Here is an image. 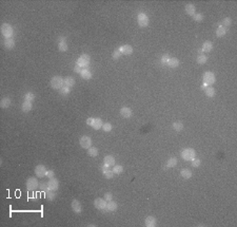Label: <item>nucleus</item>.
<instances>
[{
    "label": "nucleus",
    "mask_w": 237,
    "mask_h": 227,
    "mask_svg": "<svg viewBox=\"0 0 237 227\" xmlns=\"http://www.w3.org/2000/svg\"><path fill=\"white\" fill-rule=\"evenodd\" d=\"M50 84L54 90H60L61 88L63 87V78L59 75H55L51 78Z\"/></svg>",
    "instance_id": "obj_1"
},
{
    "label": "nucleus",
    "mask_w": 237,
    "mask_h": 227,
    "mask_svg": "<svg viewBox=\"0 0 237 227\" xmlns=\"http://www.w3.org/2000/svg\"><path fill=\"white\" fill-rule=\"evenodd\" d=\"M91 62V57L87 54H82L79 56V58L77 59V64L79 67H81L82 69H87L89 68Z\"/></svg>",
    "instance_id": "obj_2"
},
{
    "label": "nucleus",
    "mask_w": 237,
    "mask_h": 227,
    "mask_svg": "<svg viewBox=\"0 0 237 227\" xmlns=\"http://www.w3.org/2000/svg\"><path fill=\"white\" fill-rule=\"evenodd\" d=\"M203 82L207 84L208 86H212V84H215V82H216L215 74L213 72H211V71H207V72L203 73Z\"/></svg>",
    "instance_id": "obj_3"
},
{
    "label": "nucleus",
    "mask_w": 237,
    "mask_h": 227,
    "mask_svg": "<svg viewBox=\"0 0 237 227\" xmlns=\"http://www.w3.org/2000/svg\"><path fill=\"white\" fill-rule=\"evenodd\" d=\"M1 34L3 35V37L12 38V36L14 34L13 26L10 24H2V26H1Z\"/></svg>",
    "instance_id": "obj_4"
},
{
    "label": "nucleus",
    "mask_w": 237,
    "mask_h": 227,
    "mask_svg": "<svg viewBox=\"0 0 237 227\" xmlns=\"http://www.w3.org/2000/svg\"><path fill=\"white\" fill-rule=\"evenodd\" d=\"M181 157L185 161H192L193 158L196 157V152H195V150L192 148H185L182 150Z\"/></svg>",
    "instance_id": "obj_5"
},
{
    "label": "nucleus",
    "mask_w": 237,
    "mask_h": 227,
    "mask_svg": "<svg viewBox=\"0 0 237 227\" xmlns=\"http://www.w3.org/2000/svg\"><path fill=\"white\" fill-rule=\"evenodd\" d=\"M25 186L26 189L30 190V191H34L39 187V183H38V180L36 178H29L25 182Z\"/></svg>",
    "instance_id": "obj_6"
},
{
    "label": "nucleus",
    "mask_w": 237,
    "mask_h": 227,
    "mask_svg": "<svg viewBox=\"0 0 237 227\" xmlns=\"http://www.w3.org/2000/svg\"><path fill=\"white\" fill-rule=\"evenodd\" d=\"M149 17L145 13H139L138 16H137V22H138L139 26L141 28H145V26H149Z\"/></svg>",
    "instance_id": "obj_7"
},
{
    "label": "nucleus",
    "mask_w": 237,
    "mask_h": 227,
    "mask_svg": "<svg viewBox=\"0 0 237 227\" xmlns=\"http://www.w3.org/2000/svg\"><path fill=\"white\" fill-rule=\"evenodd\" d=\"M57 42H58V50H59L60 52H67L68 49H69L67 38L64 37V36H60V37H58Z\"/></svg>",
    "instance_id": "obj_8"
},
{
    "label": "nucleus",
    "mask_w": 237,
    "mask_h": 227,
    "mask_svg": "<svg viewBox=\"0 0 237 227\" xmlns=\"http://www.w3.org/2000/svg\"><path fill=\"white\" fill-rule=\"evenodd\" d=\"M79 144H80L81 148L89 149L90 147H92V138L90 136H87V135H83V136L80 137Z\"/></svg>",
    "instance_id": "obj_9"
},
{
    "label": "nucleus",
    "mask_w": 237,
    "mask_h": 227,
    "mask_svg": "<svg viewBox=\"0 0 237 227\" xmlns=\"http://www.w3.org/2000/svg\"><path fill=\"white\" fill-rule=\"evenodd\" d=\"M94 206H95L98 210L107 211V210H105V208H107V201H105L104 199L97 198L95 201H94Z\"/></svg>",
    "instance_id": "obj_10"
},
{
    "label": "nucleus",
    "mask_w": 237,
    "mask_h": 227,
    "mask_svg": "<svg viewBox=\"0 0 237 227\" xmlns=\"http://www.w3.org/2000/svg\"><path fill=\"white\" fill-rule=\"evenodd\" d=\"M46 173V168L44 165H37L35 167V174L37 175V178H43Z\"/></svg>",
    "instance_id": "obj_11"
},
{
    "label": "nucleus",
    "mask_w": 237,
    "mask_h": 227,
    "mask_svg": "<svg viewBox=\"0 0 237 227\" xmlns=\"http://www.w3.org/2000/svg\"><path fill=\"white\" fill-rule=\"evenodd\" d=\"M101 170H102V174L105 179H112L114 176V172L113 170H111L110 167H107L105 165H102L101 167Z\"/></svg>",
    "instance_id": "obj_12"
},
{
    "label": "nucleus",
    "mask_w": 237,
    "mask_h": 227,
    "mask_svg": "<svg viewBox=\"0 0 237 227\" xmlns=\"http://www.w3.org/2000/svg\"><path fill=\"white\" fill-rule=\"evenodd\" d=\"M48 186H49L50 190L56 191V190L59 188V181H58L57 179H55V178L50 179V181L48 182Z\"/></svg>",
    "instance_id": "obj_13"
},
{
    "label": "nucleus",
    "mask_w": 237,
    "mask_h": 227,
    "mask_svg": "<svg viewBox=\"0 0 237 227\" xmlns=\"http://www.w3.org/2000/svg\"><path fill=\"white\" fill-rule=\"evenodd\" d=\"M118 50L123 55H131L133 53V48L131 47L130 44H123L121 47H119Z\"/></svg>",
    "instance_id": "obj_14"
},
{
    "label": "nucleus",
    "mask_w": 237,
    "mask_h": 227,
    "mask_svg": "<svg viewBox=\"0 0 237 227\" xmlns=\"http://www.w3.org/2000/svg\"><path fill=\"white\" fill-rule=\"evenodd\" d=\"M72 209H73V211L75 213H80L81 211H82V206H81V203L78 201V200H73V202H72Z\"/></svg>",
    "instance_id": "obj_15"
},
{
    "label": "nucleus",
    "mask_w": 237,
    "mask_h": 227,
    "mask_svg": "<svg viewBox=\"0 0 237 227\" xmlns=\"http://www.w3.org/2000/svg\"><path fill=\"white\" fill-rule=\"evenodd\" d=\"M76 84V80L73 76H68L65 78H63V86L68 88H72L74 87Z\"/></svg>",
    "instance_id": "obj_16"
},
{
    "label": "nucleus",
    "mask_w": 237,
    "mask_h": 227,
    "mask_svg": "<svg viewBox=\"0 0 237 227\" xmlns=\"http://www.w3.org/2000/svg\"><path fill=\"white\" fill-rule=\"evenodd\" d=\"M120 115L124 118H130L133 115V112L131 110V108L129 107H123L120 109Z\"/></svg>",
    "instance_id": "obj_17"
},
{
    "label": "nucleus",
    "mask_w": 237,
    "mask_h": 227,
    "mask_svg": "<svg viewBox=\"0 0 237 227\" xmlns=\"http://www.w3.org/2000/svg\"><path fill=\"white\" fill-rule=\"evenodd\" d=\"M103 165L107 167H112L115 165V157L113 155H107L103 158Z\"/></svg>",
    "instance_id": "obj_18"
},
{
    "label": "nucleus",
    "mask_w": 237,
    "mask_h": 227,
    "mask_svg": "<svg viewBox=\"0 0 237 227\" xmlns=\"http://www.w3.org/2000/svg\"><path fill=\"white\" fill-rule=\"evenodd\" d=\"M185 11L189 16H194L195 13H196V8H195V6L192 4V3H188V4H185Z\"/></svg>",
    "instance_id": "obj_19"
},
{
    "label": "nucleus",
    "mask_w": 237,
    "mask_h": 227,
    "mask_svg": "<svg viewBox=\"0 0 237 227\" xmlns=\"http://www.w3.org/2000/svg\"><path fill=\"white\" fill-rule=\"evenodd\" d=\"M145 226L147 227H155L156 226V219L153 215H149L145 220Z\"/></svg>",
    "instance_id": "obj_20"
},
{
    "label": "nucleus",
    "mask_w": 237,
    "mask_h": 227,
    "mask_svg": "<svg viewBox=\"0 0 237 227\" xmlns=\"http://www.w3.org/2000/svg\"><path fill=\"white\" fill-rule=\"evenodd\" d=\"M3 46L6 50H13L15 48V40L13 38H6Z\"/></svg>",
    "instance_id": "obj_21"
},
{
    "label": "nucleus",
    "mask_w": 237,
    "mask_h": 227,
    "mask_svg": "<svg viewBox=\"0 0 237 227\" xmlns=\"http://www.w3.org/2000/svg\"><path fill=\"white\" fill-rule=\"evenodd\" d=\"M170 68H172V69H175V68L179 67V59L176 58V57H170V59H169L168 64H167Z\"/></svg>",
    "instance_id": "obj_22"
},
{
    "label": "nucleus",
    "mask_w": 237,
    "mask_h": 227,
    "mask_svg": "<svg viewBox=\"0 0 237 227\" xmlns=\"http://www.w3.org/2000/svg\"><path fill=\"white\" fill-rule=\"evenodd\" d=\"M117 208H118V205H117L116 202L112 201V200L107 202V208H105L107 211H111V212H112V211H116Z\"/></svg>",
    "instance_id": "obj_23"
},
{
    "label": "nucleus",
    "mask_w": 237,
    "mask_h": 227,
    "mask_svg": "<svg viewBox=\"0 0 237 227\" xmlns=\"http://www.w3.org/2000/svg\"><path fill=\"white\" fill-rule=\"evenodd\" d=\"M12 104V100L10 97H3L2 99H1V102H0V107L2 108V109H6V108H9L10 106H11Z\"/></svg>",
    "instance_id": "obj_24"
},
{
    "label": "nucleus",
    "mask_w": 237,
    "mask_h": 227,
    "mask_svg": "<svg viewBox=\"0 0 237 227\" xmlns=\"http://www.w3.org/2000/svg\"><path fill=\"white\" fill-rule=\"evenodd\" d=\"M213 44H212L211 41H205L203 44V48H201V50H203V52H205V53H209L211 52L212 50H213Z\"/></svg>",
    "instance_id": "obj_25"
},
{
    "label": "nucleus",
    "mask_w": 237,
    "mask_h": 227,
    "mask_svg": "<svg viewBox=\"0 0 237 227\" xmlns=\"http://www.w3.org/2000/svg\"><path fill=\"white\" fill-rule=\"evenodd\" d=\"M33 108V104L31 102H23L22 106H21V110L24 112V113H28V112H30V111L32 110Z\"/></svg>",
    "instance_id": "obj_26"
},
{
    "label": "nucleus",
    "mask_w": 237,
    "mask_h": 227,
    "mask_svg": "<svg viewBox=\"0 0 237 227\" xmlns=\"http://www.w3.org/2000/svg\"><path fill=\"white\" fill-rule=\"evenodd\" d=\"M180 174H181V176L183 179H185V180H189V179H191L192 178V171L190 170V169H188V168H183L180 171Z\"/></svg>",
    "instance_id": "obj_27"
},
{
    "label": "nucleus",
    "mask_w": 237,
    "mask_h": 227,
    "mask_svg": "<svg viewBox=\"0 0 237 227\" xmlns=\"http://www.w3.org/2000/svg\"><path fill=\"white\" fill-rule=\"evenodd\" d=\"M102 120L99 118V117H96V118H94V122H93V125H92V127L95 130H99V129H101L102 128Z\"/></svg>",
    "instance_id": "obj_28"
},
{
    "label": "nucleus",
    "mask_w": 237,
    "mask_h": 227,
    "mask_svg": "<svg viewBox=\"0 0 237 227\" xmlns=\"http://www.w3.org/2000/svg\"><path fill=\"white\" fill-rule=\"evenodd\" d=\"M80 76L83 79H91L92 78V72H91L87 68V69H82V71H81L80 73Z\"/></svg>",
    "instance_id": "obj_29"
},
{
    "label": "nucleus",
    "mask_w": 237,
    "mask_h": 227,
    "mask_svg": "<svg viewBox=\"0 0 237 227\" xmlns=\"http://www.w3.org/2000/svg\"><path fill=\"white\" fill-rule=\"evenodd\" d=\"M227 31H228V30H227L226 28H223V26H220L219 24L216 30V36L217 37H223V36L227 34Z\"/></svg>",
    "instance_id": "obj_30"
},
{
    "label": "nucleus",
    "mask_w": 237,
    "mask_h": 227,
    "mask_svg": "<svg viewBox=\"0 0 237 227\" xmlns=\"http://www.w3.org/2000/svg\"><path fill=\"white\" fill-rule=\"evenodd\" d=\"M205 93L208 97H214L215 95V89L211 86H208V87L205 89Z\"/></svg>",
    "instance_id": "obj_31"
},
{
    "label": "nucleus",
    "mask_w": 237,
    "mask_h": 227,
    "mask_svg": "<svg viewBox=\"0 0 237 227\" xmlns=\"http://www.w3.org/2000/svg\"><path fill=\"white\" fill-rule=\"evenodd\" d=\"M98 153H99V150L96 148V147H90V148L87 149V154L92 157H96L98 155Z\"/></svg>",
    "instance_id": "obj_32"
},
{
    "label": "nucleus",
    "mask_w": 237,
    "mask_h": 227,
    "mask_svg": "<svg viewBox=\"0 0 237 227\" xmlns=\"http://www.w3.org/2000/svg\"><path fill=\"white\" fill-rule=\"evenodd\" d=\"M56 198V192L53 190H49L45 192V199L48 201H54Z\"/></svg>",
    "instance_id": "obj_33"
},
{
    "label": "nucleus",
    "mask_w": 237,
    "mask_h": 227,
    "mask_svg": "<svg viewBox=\"0 0 237 227\" xmlns=\"http://www.w3.org/2000/svg\"><path fill=\"white\" fill-rule=\"evenodd\" d=\"M231 24H232V19L230 17H226V18H223V21H221V24H220V26H223V28L228 29V28L231 26Z\"/></svg>",
    "instance_id": "obj_34"
},
{
    "label": "nucleus",
    "mask_w": 237,
    "mask_h": 227,
    "mask_svg": "<svg viewBox=\"0 0 237 227\" xmlns=\"http://www.w3.org/2000/svg\"><path fill=\"white\" fill-rule=\"evenodd\" d=\"M112 170H113L114 174H121L123 172V167L121 165H114Z\"/></svg>",
    "instance_id": "obj_35"
},
{
    "label": "nucleus",
    "mask_w": 237,
    "mask_h": 227,
    "mask_svg": "<svg viewBox=\"0 0 237 227\" xmlns=\"http://www.w3.org/2000/svg\"><path fill=\"white\" fill-rule=\"evenodd\" d=\"M173 129L175 130V131H177V132L181 131L182 129H183V124H182L181 122H173Z\"/></svg>",
    "instance_id": "obj_36"
},
{
    "label": "nucleus",
    "mask_w": 237,
    "mask_h": 227,
    "mask_svg": "<svg viewBox=\"0 0 237 227\" xmlns=\"http://www.w3.org/2000/svg\"><path fill=\"white\" fill-rule=\"evenodd\" d=\"M34 99H35V94L33 93V92H26V93L24 94V100H25V102H32Z\"/></svg>",
    "instance_id": "obj_37"
},
{
    "label": "nucleus",
    "mask_w": 237,
    "mask_h": 227,
    "mask_svg": "<svg viewBox=\"0 0 237 227\" xmlns=\"http://www.w3.org/2000/svg\"><path fill=\"white\" fill-rule=\"evenodd\" d=\"M177 165V158L176 157H170L168 160V163H167V166L170 167V168H173Z\"/></svg>",
    "instance_id": "obj_38"
},
{
    "label": "nucleus",
    "mask_w": 237,
    "mask_h": 227,
    "mask_svg": "<svg viewBox=\"0 0 237 227\" xmlns=\"http://www.w3.org/2000/svg\"><path fill=\"white\" fill-rule=\"evenodd\" d=\"M207 60H208V58H207V56L203 55V54L198 55V56H197V58H196L197 64H205V62H207Z\"/></svg>",
    "instance_id": "obj_39"
},
{
    "label": "nucleus",
    "mask_w": 237,
    "mask_h": 227,
    "mask_svg": "<svg viewBox=\"0 0 237 227\" xmlns=\"http://www.w3.org/2000/svg\"><path fill=\"white\" fill-rule=\"evenodd\" d=\"M112 129H113L112 124H110V122H103V125H102V130H103L104 132H111L112 131Z\"/></svg>",
    "instance_id": "obj_40"
},
{
    "label": "nucleus",
    "mask_w": 237,
    "mask_h": 227,
    "mask_svg": "<svg viewBox=\"0 0 237 227\" xmlns=\"http://www.w3.org/2000/svg\"><path fill=\"white\" fill-rule=\"evenodd\" d=\"M70 92H71V88H68V87H62L59 90V93L61 94L62 96H67V95H69L70 94Z\"/></svg>",
    "instance_id": "obj_41"
},
{
    "label": "nucleus",
    "mask_w": 237,
    "mask_h": 227,
    "mask_svg": "<svg viewBox=\"0 0 237 227\" xmlns=\"http://www.w3.org/2000/svg\"><path fill=\"white\" fill-rule=\"evenodd\" d=\"M194 20L197 21V22H200V21H203V15L200 14V13H195V15L193 16Z\"/></svg>",
    "instance_id": "obj_42"
},
{
    "label": "nucleus",
    "mask_w": 237,
    "mask_h": 227,
    "mask_svg": "<svg viewBox=\"0 0 237 227\" xmlns=\"http://www.w3.org/2000/svg\"><path fill=\"white\" fill-rule=\"evenodd\" d=\"M200 164H201V161H200L199 158H197V157H195V158H193V160H192V166L195 167V168L199 167Z\"/></svg>",
    "instance_id": "obj_43"
},
{
    "label": "nucleus",
    "mask_w": 237,
    "mask_h": 227,
    "mask_svg": "<svg viewBox=\"0 0 237 227\" xmlns=\"http://www.w3.org/2000/svg\"><path fill=\"white\" fill-rule=\"evenodd\" d=\"M121 56V53H120V51H119L118 49L115 50L113 52V54H112V57H113V59H115V60H117V59H119V57Z\"/></svg>",
    "instance_id": "obj_44"
},
{
    "label": "nucleus",
    "mask_w": 237,
    "mask_h": 227,
    "mask_svg": "<svg viewBox=\"0 0 237 227\" xmlns=\"http://www.w3.org/2000/svg\"><path fill=\"white\" fill-rule=\"evenodd\" d=\"M39 188H40V190H42V191L46 192L49 191V186H48V183H41L39 184Z\"/></svg>",
    "instance_id": "obj_45"
},
{
    "label": "nucleus",
    "mask_w": 237,
    "mask_h": 227,
    "mask_svg": "<svg viewBox=\"0 0 237 227\" xmlns=\"http://www.w3.org/2000/svg\"><path fill=\"white\" fill-rule=\"evenodd\" d=\"M169 59H170V55H169V54H165V55H162L161 64H168Z\"/></svg>",
    "instance_id": "obj_46"
},
{
    "label": "nucleus",
    "mask_w": 237,
    "mask_h": 227,
    "mask_svg": "<svg viewBox=\"0 0 237 227\" xmlns=\"http://www.w3.org/2000/svg\"><path fill=\"white\" fill-rule=\"evenodd\" d=\"M103 199H104V200H105L107 202H109V201H111V200L113 199V194H112L111 192H107V193L104 194Z\"/></svg>",
    "instance_id": "obj_47"
},
{
    "label": "nucleus",
    "mask_w": 237,
    "mask_h": 227,
    "mask_svg": "<svg viewBox=\"0 0 237 227\" xmlns=\"http://www.w3.org/2000/svg\"><path fill=\"white\" fill-rule=\"evenodd\" d=\"M54 175H55V173H54L53 170H46L45 176H48L49 179H53L54 178Z\"/></svg>",
    "instance_id": "obj_48"
},
{
    "label": "nucleus",
    "mask_w": 237,
    "mask_h": 227,
    "mask_svg": "<svg viewBox=\"0 0 237 227\" xmlns=\"http://www.w3.org/2000/svg\"><path fill=\"white\" fill-rule=\"evenodd\" d=\"M81 71H82V68L79 67L78 64H76L75 67H74V72H75V73H78V74H80Z\"/></svg>",
    "instance_id": "obj_49"
},
{
    "label": "nucleus",
    "mask_w": 237,
    "mask_h": 227,
    "mask_svg": "<svg viewBox=\"0 0 237 227\" xmlns=\"http://www.w3.org/2000/svg\"><path fill=\"white\" fill-rule=\"evenodd\" d=\"M93 122H94V117H89V118L87 120V126H91V127H92Z\"/></svg>",
    "instance_id": "obj_50"
},
{
    "label": "nucleus",
    "mask_w": 237,
    "mask_h": 227,
    "mask_svg": "<svg viewBox=\"0 0 237 227\" xmlns=\"http://www.w3.org/2000/svg\"><path fill=\"white\" fill-rule=\"evenodd\" d=\"M207 87H208V84H205V82H203V84H201V89H205V88H207Z\"/></svg>",
    "instance_id": "obj_51"
}]
</instances>
